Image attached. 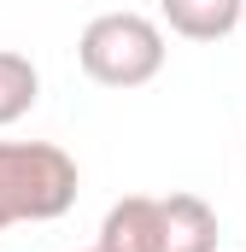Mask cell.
I'll list each match as a JSON object with an SVG mask.
<instances>
[{"instance_id":"obj_2","label":"cell","mask_w":246,"mask_h":252,"mask_svg":"<svg viewBox=\"0 0 246 252\" xmlns=\"http://www.w3.org/2000/svg\"><path fill=\"white\" fill-rule=\"evenodd\" d=\"M164 30L147 12H100L76 35V64L100 88H147L164 70Z\"/></svg>"},{"instance_id":"obj_7","label":"cell","mask_w":246,"mask_h":252,"mask_svg":"<svg viewBox=\"0 0 246 252\" xmlns=\"http://www.w3.org/2000/svg\"><path fill=\"white\" fill-rule=\"evenodd\" d=\"M88 252H100V247H88Z\"/></svg>"},{"instance_id":"obj_6","label":"cell","mask_w":246,"mask_h":252,"mask_svg":"<svg viewBox=\"0 0 246 252\" xmlns=\"http://www.w3.org/2000/svg\"><path fill=\"white\" fill-rule=\"evenodd\" d=\"M35 100H41V70H35V59L18 53V47H0V129L18 124V118H30Z\"/></svg>"},{"instance_id":"obj_3","label":"cell","mask_w":246,"mask_h":252,"mask_svg":"<svg viewBox=\"0 0 246 252\" xmlns=\"http://www.w3.org/2000/svg\"><path fill=\"white\" fill-rule=\"evenodd\" d=\"M217 211L199 193H164L158 199V252H217Z\"/></svg>"},{"instance_id":"obj_1","label":"cell","mask_w":246,"mask_h":252,"mask_svg":"<svg viewBox=\"0 0 246 252\" xmlns=\"http://www.w3.org/2000/svg\"><path fill=\"white\" fill-rule=\"evenodd\" d=\"M76 158L53 141H0V229L53 223L76 205Z\"/></svg>"},{"instance_id":"obj_5","label":"cell","mask_w":246,"mask_h":252,"mask_svg":"<svg viewBox=\"0 0 246 252\" xmlns=\"http://www.w3.org/2000/svg\"><path fill=\"white\" fill-rule=\"evenodd\" d=\"M158 12H164L170 35H182V41H223V35H235L246 0H158Z\"/></svg>"},{"instance_id":"obj_4","label":"cell","mask_w":246,"mask_h":252,"mask_svg":"<svg viewBox=\"0 0 246 252\" xmlns=\"http://www.w3.org/2000/svg\"><path fill=\"white\" fill-rule=\"evenodd\" d=\"M100 252H158V199L153 193H123L100 217Z\"/></svg>"}]
</instances>
